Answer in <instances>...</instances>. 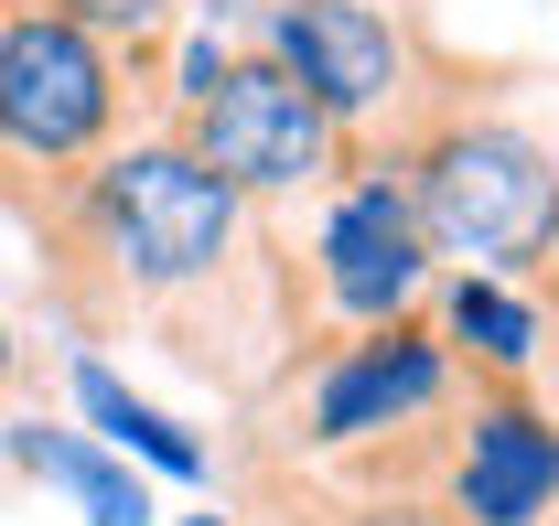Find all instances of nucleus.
Segmentation results:
<instances>
[{
    "mask_svg": "<svg viewBox=\"0 0 559 526\" xmlns=\"http://www.w3.org/2000/svg\"><path fill=\"white\" fill-rule=\"evenodd\" d=\"M151 119V65L55 0H0V204L33 226Z\"/></svg>",
    "mask_w": 559,
    "mask_h": 526,
    "instance_id": "7ed1b4c3",
    "label": "nucleus"
},
{
    "mask_svg": "<svg viewBox=\"0 0 559 526\" xmlns=\"http://www.w3.org/2000/svg\"><path fill=\"white\" fill-rule=\"evenodd\" d=\"M301 516L312 526H452L430 494H355V483H345V505L334 494H301Z\"/></svg>",
    "mask_w": 559,
    "mask_h": 526,
    "instance_id": "ddd939ff",
    "label": "nucleus"
},
{
    "mask_svg": "<svg viewBox=\"0 0 559 526\" xmlns=\"http://www.w3.org/2000/svg\"><path fill=\"white\" fill-rule=\"evenodd\" d=\"M538 526H559V505H549V516H538Z\"/></svg>",
    "mask_w": 559,
    "mask_h": 526,
    "instance_id": "f3484780",
    "label": "nucleus"
},
{
    "mask_svg": "<svg viewBox=\"0 0 559 526\" xmlns=\"http://www.w3.org/2000/svg\"><path fill=\"white\" fill-rule=\"evenodd\" d=\"M527 290H538V312H549V323H559V248H549V268H538Z\"/></svg>",
    "mask_w": 559,
    "mask_h": 526,
    "instance_id": "4468645a",
    "label": "nucleus"
},
{
    "mask_svg": "<svg viewBox=\"0 0 559 526\" xmlns=\"http://www.w3.org/2000/svg\"><path fill=\"white\" fill-rule=\"evenodd\" d=\"M0 462H11V473H33V483H55V494H75L86 526H151V483H140V462L108 452L97 430L11 419V430H0Z\"/></svg>",
    "mask_w": 559,
    "mask_h": 526,
    "instance_id": "9d476101",
    "label": "nucleus"
},
{
    "mask_svg": "<svg viewBox=\"0 0 559 526\" xmlns=\"http://www.w3.org/2000/svg\"><path fill=\"white\" fill-rule=\"evenodd\" d=\"M463 397V366H452V344L430 323V301L419 312H388V323H355V333H323V344H301L290 366H280V430L259 462H345L366 441H388V430H419V419H441Z\"/></svg>",
    "mask_w": 559,
    "mask_h": 526,
    "instance_id": "39448f33",
    "label": "nucleus"
},
{
    "mask_svg": "<svg viewBox=\"0 0 559 526\" xmlns=\"http://www.w3.org/2000/svg\"><path fill=\"white\" fill-rule=\"evenodd\" d=\"M430 505L452 526H538L559 505V408H538V387L463 376L452 419H441Z\"/></svg>",
    "mask_w": 559,
    "mask_h": 526,
    "instance_id": "6e6552de",
    "label": "nucleus"
},
{
    "mask_svg": "<svg viewBox=\"0 0 559 526\" xmlns=\"http://www.w3.org/2000/svg\"><path fill=\"white\" fill-rule=\"evenodd\" d=\"M441 259L419 248L409 183L388 151H355V172L323 194L312 215V248H301V312H312V344L355 323H388V312H419L430 301Z\"/></svg>",
    "mask_w": 559,
    "mask_h": 526,
    "instance_id": "0eeeda50",
    "label": "nucleus"
},
{
    "mask_svg": "<svg viewBox=\"0 0 559 526\" xmlns=\"http://www.w3.org/2000/svg\"><path fill=\"white\" fill-rule=\"evenodd\" d=\"M419 248L441 268H485V279H538L559 248V151L516 108H495V86H463L419 119L399 151Z\"/></svg>",
    "mask_w": 559,
    "mask_h": 526,
    "instance_id": "f03ea898",
    "label": "nucleus"
},
{
    "mask_svg": "<svg viewBox=\"0 0 559 526\" xmlns=\"http://www.w3.org/2000/svg\"><path fill=\"white\" fill-rule=\"evenodd\" d=\"M33 279L75 344H162L215 387L280 376L312 312H301V259L280 268L270 215L215 183L173 130H130L75 194L33 215Z\"/></svg>",
    "mask_w": 559,
    "mask_h": 526,
    "instance_id": "f257e3e1",
    "label": "nucleus"
},
{
    "mask_svg": "<svg viewBox=\"0 0 559 526\" xmlns=\"http://www.w3.org/2000/svg\"><path fill=\"white\" fill-rule=\"evenodd\" d=\"M55 11H75L86 33H108V44H119L130 65H151V75H162V44L183 33V0H55Z\"/></svg>",
    "mask_w": 559,
    "mask_h": 526,
    "instance_id": "f8f14e48",
    "label": "nucleus"
},
{
    "mask_svg": "<svg viewBox=\"0 0 559 526\" xmlns=\"http://www.w3.org/2000/svg\"><path fill=\"white\" fill-rule=\"evenodd\" d=\"M162 130L183 140L215 183H237L259 215H280V204H301V194H334L355 172V140L334 130V119L301 97V75L270 65L259 44H237V65L215 75L205 97H183Z\"/></svg>",
    "mask_w": 559,
    "mask_h": 526,
    "instance_id": "423d86ee",
    "label": "nucleus"
},
{
    "mask_svg": "<svg viewBox=\"0 0 559 526\" xmlns=\"http://www.w3.org/2000/svg\"><path fill=\"white\" fill-rule=\"evenodd\" d=\"M11 376H22V355H11V323H0V397H11Z\"/></svg>",
    "mask_w": 559,
    "mask_h": 526,
    "instance_id": "2eb2a0df",
    "label": "nucleus"
},
{
    "mask_svg": "<svg viewBox=\"0 0 559 526\" xmlns=\"http://www.w3.org/2000/svg\"><path fill=\"white\" fill-rule=\"evenodd\" d=\"M183 526H237V516H215V505H205V516H183Z\"/></svg>",
    "mask_w": 559,
    "mask_h": 526,
    "instance_id": "dca6fc26",
    "label": "nucleus"
},
{
    "mask_svg": "<svg viewBox=\"0 0 559 526\" xmlns=\"http://www.w3.org/2000/svg\"><path fill=\"white\" fill-rule=\"evenodd\" d=\"M430 323L452 344L463 376H495V387H527L549 366V312L527 279H485V268H441L430 279Z\"/></svg>",
    "mask_w": 559,
    "mask_h": 526,
    "instance_id": "1a4fd4ad",
    "label": "nucleus"
},
{
    "mask_svg": "<svg viewBox=\"0 0 559 526\" xmlns=\"http://www.w3.org/2000/svg\"><path fill=\"white\" fill-rule=\"evenodd\" d=\"M66 387H75V419L108 441V452H130L140 473H162V483H215V452L173 419V408H151V397H130V376L108 366V355H75L66 366Z\"/></svg>",
    "mask_w": 559,
    "mask_h": 526,
    "instance_id": "9b49d317",
    "label": "nucleus"
},
{
    "mask_svg": "<svg viewBox=\"0 0 559 526\" xmlns=\"http://www.w3.org/2000/svg\"><path fill=\"white\" fill-rule=\"evenodd\" d=\"M237 44H259L270 65L301 75V97H312L355 151H399L441 97L485 86V75L452 65L399 0H259V11L237 22Z\"/></svg>",
    "mask_w": 559,
    "mask_h": 526,
    "instance_id": "20e7f679",
    "label": "nucleus"
}]
</instances>
